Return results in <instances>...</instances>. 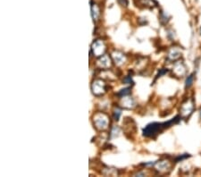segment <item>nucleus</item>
I'll return each instance as SVG.
<instances>
[{
  "instance_id": "obj_1",
  "label": "nucleus",
  "mask_w": 201,
  "mask_h": 177,
  "mask_svg": "<svg viewBox=\"0 0 201 177\" xmlns=\"http://www.w3.org/2000/svg\"><path fill=\"white\" fill-rule=\"evenodd\" d=\"M192 81H193V76L190 75L188 79H187V81H186V86L189 87V86L192 84Z\"/></svg>"
}]
</instances>
